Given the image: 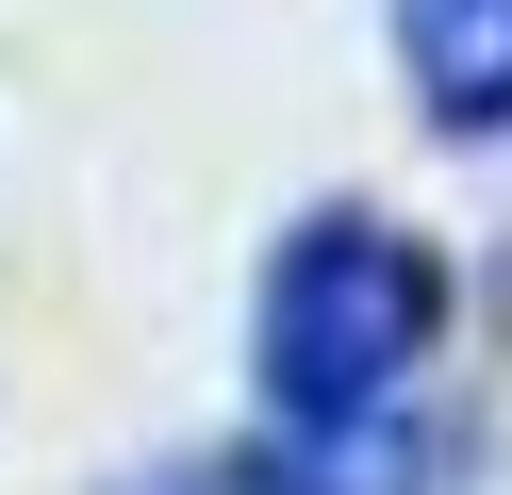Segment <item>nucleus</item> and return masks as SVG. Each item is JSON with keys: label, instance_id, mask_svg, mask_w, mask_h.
I'll return each mask as SVG.
<instances>
[{"label": "nucleus", "instance_id": "nucleus-1", "mask_svg": "<svg viewBox=\"0 0 512 495\" xmlns=\"http://www.w3.org/2000/svg\"><path fill=\"white\" fill-rule=\"evenodd\" d=\"M446 347V248L397 215H298L265 264V413L281 446H380Z\"/></svg>", "mask_w": 512, "mask_h": 495}, {"label": "nucleus", "instance_id": "nucleus-2", "mask_svg": "<svg viewBox=\"0 0 512 495\" xmlns=\"http://www.w3.org/2000/svg\"><path fill=\"white\" fill-rule=\"evenodd\" d=\"M397 66L430 132H512V0H397Z\"/></svg>", "mask_w": 512, "mask_h": 495}]
</instances>
